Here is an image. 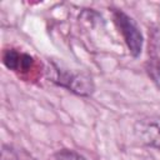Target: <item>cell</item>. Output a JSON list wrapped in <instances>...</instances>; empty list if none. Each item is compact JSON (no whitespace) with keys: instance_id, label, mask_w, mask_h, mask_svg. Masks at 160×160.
<instances>
[{"instance_id":"obj_1","label":"cell","mask_w":160,"mask_h":160,"mask_svg":"<svg viewBox=\"0 0 160 160\" xmlns=\"http://www.w3.org/2000/svg\"><path fill=\"white\" fill-rule=\"evenodd\" d=\"M112 15H114V21L119 28V31L121 32L130 54L134 58H138L141 54L142 42H144L142 34L139 26L128 14H125L121 10H114Z\"/></svg>"},{"instance_id":"obj_2","label":"cell","mask_w":160,"mask_h":160,"mask_svg":"<svg viewBox=\"0 0 160 160\" xmlns=\"http://www.w3.org/2000/svg\"><path fill=\"white\" fill-rule=\"evenodd\" d=\"M135 132L144 144L160 150V118H148L138 121Z\"/></svg>"},{"instance_id":"obj_3","label":"cell","mask_w":160,"mask_h":160,"mask_svg":"<svg viewBox=\"0 0 160 160\" xmlns=\"http://www.w3.org/2000/svg\"><path fill=\"white\" fill-rule=\"evenodd\" d=\"M55 71H56L58 76L55 78L54 81H56L59 85L65 86V88L70 89L71 91H74L79 95H89V94L92 92L94 86H92L91 79L85 78L82 75H72V74H69V72L61 74L58 68H56Z\"/></svg>"},{"instance_id":"obj_4","label":"cell","mask_w":160,"mask_h":160,"mask_svg":"<svg viewBox=\"0 0 160 160\" xmlns=\"http://www.w3.org/2000/svg\"><path fill=\"white\" fill-rule=\"evenodd\" d=\"M21 59H22V54L14 50V49H9L4 52L2 55V62L5 64V66L10 70L14 71H19L20 70V65H21Z\"/></svg>"},{"instance_id":"obj_5","label":"cell","mask_w":160,"mask_h":160,"mask_svg":"<svg viewBox=\"0 0 160 160\" xmlns=\"http://www.w3.org/2000/svg\"><path fill=\"white\" fill-rule=\"evenodd\" d=\"M55 160H86L82 155H80L79 152L74 151V150H69V149H62L59 150L55 155H54Z\"/></svg>"},{"instance_id":"obj_6","label":"cell","mask_w":160,"mask_h":160,"mask_svg":"<svg viewBox=\"0 0 160 160\" xmlns=\"http://www.w3.org/2000/svg\"><path fill=\"white\" fill-rule=\"evenodd\" d=\"M0 160H18V156H16V154L14 152V150L11 148L2 146Z\"/></svg>"}]
</instances>
